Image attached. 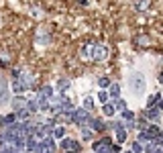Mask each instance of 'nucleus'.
Wrapping results in <instances>:
<instances>
[{"label": "nucleus", "mask_w": 163, "mask_h": 153, "mask_svg": "<svg viewBox=\"0 0 163 153\" xmlns=\"http://www.w3.org/2000/svg\"><path fill=\"white\" fill-rule=\"evenodd\" d=\"M128 86H130V92L135 96H143L145 88H147V80L141 71H130L128 74Z\"/></svg>", "instance_id": "nucleus-1"}, {"label": "nucleus", "mask_w": 163, "mask_h": 153, "mask_svg": "<svg viewBox=\"0 0 163 153\" xmlns=\"http://www.w3.org/2000/svg\"><path fill=\"white\" fill-rule=\"evenodd\" d=\"M71 120H76L78 125H86L90 118H88V110L86 108H78V110H73L71 112Z\"/></svg>", "instance_id": "nucleus-2"}, {"label": "nucleus", "mask_w": 163, "mask_h": 153, "mask_svg": "<svg viewBox=\"0 0 163 153\" xmlns=\"http://www.w3.org/2000/svg\"><path fill=\"white\" fill-rule=\"evenodd\" d=\"M61 149L67 153H78V149H80V143L78 141H71V139H63L61 141Z\"/></svg>", "instance_id": "nucleus-3"}, {"label": "nucleus", "mask_w": 163, "mask_h": 153, "mask_svg": "<svg viewBox=\"0 0 163 153\" xmlns=\"http://www.w3.org/2000/svg\"><path fill=\"white\" fill-rule=\"evenodd\" d=\"M106 55H108V49L104 45H94V53H92V59L96 61H104Z\"/></svg>", "instance_id": "nucleus-4"}, {"label": "nucleus", "mask_w": 163, "mask_h": 153, "mask_svg": "<svg viewBox=\"0 0 163 153\" xmlns=\"http://www.w3.org/2000/svg\"><path fill=\"white\" fill-rule=\"evenodd\" d=\"M8 102V88H6V82L0 78V104H6Z\"/></svg>", "instance_id": "nucleus-5"}, {"label": "nucleus", "mask_w": 163, "mask_h": 153, "mask_svg": "<svg viewBox=\"0 0 163 153\" xmlns=\"http://www.w3.org/2000/svg\"><path fill=\"white\" fill-rule=\"evenodd\" d=\"M55 151V143L51 141V137H47L45 141L41 143V153H53Z\"/></svg>", "instance_id": "nucleus-6"}, {"label": "nucleus", "mask_w": 163, "mask_h": 153, "mask_svg": "<svg viewBox=\"0 0 163 153\" xmlns=\"http://www.w3.org/2000/svg\"><path fill=\"white\" fill-rule=\"evenodd\" d=\"M12 106H14V110L19 112V110H24V106H27V100L21 98V96H16L14 100H12Z\"/></svg>", "instance_id": "nucleus-7"}, {"label": "nucleus", "mask_w": 163, "mask_h": 153, "mask_svg": "<svg viewBox=\"0 0 163 153\" xmlns=\"http://www.w3.org/2000/svg\"><path fill=\"white\" fill-rule=\"evenodd\" d=\"M92 53H94V43H90V45H86V47L82 49V57L84 59H90Z\"/></svg>", "instance_id": "nucleus-8"}, {"label": "nucleus", "mask_w": 163, "mask_h": 153, "mask_svg": "<svg viewBox=\"0 0 163 153\" xmlns=\"http://www.w3.org/2000/svg\"><path fill=\"white\" fill-rule=\"evenodd\" d=\"M149 4H151L149 0H135V8H137V10H147Z\"/></svg>", "instance_id": "nucleus-9"}, {"label": "nucleus", "mask_w": 163, "mask_h": 153, "mask_svg": "<svg viewBox=\"0 0 163 153\" xmlns=\"http://www.w3.org/2000/svg\"><path fill=\"white\" fill-rule=\"evenodd\" d=\"M114 131H116V141L118 143H124V141H127V131L122 129V127H120V129H114Z\"/></svg>", "instance_id": "nucleus-10"}, {"label": "nucleus", "mask_w": 163, "mask_h": 153, "mask_svg": "<svg viewBox=\"0 0 163 153\" xmlns=\"http://www.w3.org/2000/svg\"><path fill=\"white\" fill-rule=\"evenodd\" d=\"M114 110H116L114 102H108V104H104V114H106V117H112V114H114Z\"/></svg>", "instance_id": "nucleus-11"}, {"label": "nucleus", "mask_w": 163, "mask_h": 153, "mask_svg": "<svg viewBox=\"0 0 163 153\" xmlns=\"http://www.w3.org/2000/svg\"><path fill=\"white\" fill-rule=\"evenodd\" d=\"M110 96H112V98H118V96H120V86H118V84H110Z\"/></svg>", "instance_id": "nucleus-12"}, {"label": "nucleus", "mask_w": 163, "mask_h": 153, "mask_svg": "<svg viewBox=\"0 0 163 153\" xmlns=\"http://www.w3.org/2000/svg\"><path fill=\"white\" fill-rule=\"evenodd\" d=\"M147 117L151 118V120H159V110H155V108H149V110H147Z\"/></svg>", "instance_id": "nucleus-13"}, {"label": "nucleus", "mask_w": 163, "mask_h": 153, "mask_svg": "<svg viewBox=\"0 0 163 153\" xmlns=\"http://www.w3.org/2000/svg\"><path fill=\"white\" fill-rule=\"evenodd\" d=\"M84 108H86V110H92V108H94V100L90 98V96L84 98Z\"/></svg>", "instance_id": "nucleus-14"}, {"label": "nucleus", "mask_w": 163, "mask_h": 153, "mask_svg": "<svg viewBox=\"0 0 163 153\" xmlns=\"http://www.w3.org/2000/svg\"><path fill=\"white\" fill-rule=\"evenodd\" d=\"M82 139H84V141H90V139H92V131L90 129H82Z\"/></svg>", "instance_id": "nucleus-15"}, {"label": "nucleus", "mask_w": 163, "mask_h": 153, "mask_svg": "<svg viewBox=\"0 0 163 153\" xmlns=\"http://www.w3.org/2000/svg\"><path fill=\"white\" fill-rule=\"evenodd\" d=\"M63 135H65V129H63V127H57V129L53 131V137H57V139H61Z\"/></svg>", "instance_id": "nucleus-16"}, {"label": "nucleus", "mask_w": 163, "mask_h": 153, "mask_svg": "<svg viewBox=\"0 0 163 153\" xmlns=\"http://www.w3.org/2000/svg\"><path fill=\"white\" fill-rule=\"evenodd\" d=\"M67 88H70V80H59V90L61 92H65Z\"/></svg>", "instance_id": "nucleus-17"}, {"label": "nucleus", "mask_w": 163, "mask_h": 153, "mask_svg": "<svg viewBox=\"0 0 163 153\" xmlns=\"http://www.w3.org/2000/svg\"><path fill=\"white\" fill-rule=\"evenodd\" d=\"M157 100H159V94H153V96H149V100H147V106H149V108H151V106L155 104V102H157Z\"/></svg>", "instance_id": "nucleus-18"}, {"label": "nucleus", "mask_w": 163, "mask_h": 153, "mask_svg": "<svg viewBox=\"0 0 163 153\" xmlns=\"http://www.w3.org/2000/svg\"><path fill=\"white\" fill-rule=\"evenodd\" d=\"M122 118H124V120H135V114H133L130 110H122Z\"/></svg>", "instance_id": "nucleus-19"}, {"label": "nucleus", "mask_w": 163, "mask_h": 153, "mask_svg": "<svg viewBox=\"0 0 163 153\" xmlns=\"http://www.w3.org/2000/svg\"><path fill=\"white\" fill-rule=\"evenodd\" d=\"M116 110H127V102L124 100H116Z\"/></svg>", "instance_id": "nucleus-20"}, {"label": "nucleus", "mask_w": 163, "mask_h": 153, "mask_svg": "<svg viewBox=\"0 0 163 153\" xmlns=\"http://www.w3.org/2000/svg\"><path fill=\"white\" fill-rule=\"evenodd\" d=\"M92 129H98V131H102V129H104V125H102L100 120H92Z\"/></svg>", "instance_id": "nucleus-21"}, {"label": "nucleus", "mask_w": 163, "mask_h": 153, "mask_svg": "<svg viewBox=\"0 0 163 153\" xmlns=\"http://www.w3.org/2000/svg\"><path fill=\"white\" fill-rule=\"evenodd\" d=\"M133 151H135V153H143V147H141V143H133Z\"/></svg>", "instance_id": "nucleus-22"}, {"label": "nucleus", "mask_w": 163, "mask_h": 153, "mask_svg": "<svg viewBox=\"0 0 163 153\" xmlns=\"http://www.w3.org/2000/svg\"><path fill=\"white\" fill-rule=\"evenodd\" d=\"M108 78H100V80H98V86H102V88H106V86H108Z\"/></svg>", "instance_id": "nucleus-23"}, {"label": "nucleus", "mask_w": 163, "mask_h": 153, "mask_svg": "<svg viewBox=\"0 0 163 153\" xmlns=\"http://www.w3.org/2000/svg\"><path fill=\"white\" fill-rule=\"evenodd\" d=\"M98 98H100V102H106V100H108V94H106V92H100Z\"/></svg>", "instance_id": "nucleus-24"}, {"label": "nucleus", "mask_w": 163, "mask_h": 153, "mask_svg": "<svg viewBox=\"0 0 163 153\" xmlns=\"http://www.w3.org/2000/svg\"><path fill=\"white\" fill-rule=\"evenodd\" d=\"M151 153H163V147L161 145H155V149H153Z\"/></svg>", "instance_id": "nucleus-25"}, {"label": "nucleus", "mask_w": 163, "mask_h": 153, "mask_svg": "<svg viewBox=\"0 0 163 153\" xmlns=\"http://www.w3.org/2000/svg\"><path fill=\"white\" fill-rule=\"evenodd\" d=\"M157 110H163V100H159V104H157Z\"/></svg>", "instance_id": "nucleus-26"}, {"label": "nucleus", "mask_w": 163, "mask_h": 153, "mask_svg": "<svg viewBox=\"0 0 163 153\" xmlns=\"http://www.w3.org/2000/svg\"><path fill=\"white\" fill-rule=\"evenodd\" d=\"M159 82H163V74H159Z\"/></svg>", "instance_id": "nucleus-27"}, {"label": "nucleus", "mask_w": 163, "mask_h": 153, "mask_svg": "<svg viewBox=\"0 0 163 153\" xmlns=\"http://www.w3.org/2000/svg\"><path fill=\"white\" fill-rule=\"evenodd\" d=\"M127 153H130V151H127Z\"/></svg>", "instance_id": "nucleus-28"}]
</instances>
